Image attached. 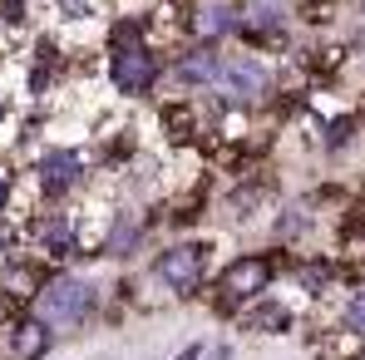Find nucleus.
Segmentation results:
<instances>
[{"label":"nucleus","instance_id":"nucleus-1","mask_svg":"<svg viewBox=\"0 0 365 360\" xmlns=\"http://www.w3.org/2000/svg\"><path fill=\"white\" fill-rule=\"evenodd\" d=\"M104 74H109V84H114L119 94H128V99H143V94L158 84L163 64H158V50H153L143 20H119V25L109 30Z\"/></svg>","mask_w":365,"mask_h":360},{"label":"nucleus","instance_id":"nucleus-2","mask_svg":"<svg viewBox=\"0 0 365 360\" xmlns=\"http://www.w3.org/2000/svg\"><path fill=\"white\" fill-rule=\"evenodd\" d=\"M35 316L60 336V331H84L94 316H99V306H104V292L89 282V277H79V272H50L40 287H35Z\"/></svg>","mask_w":365,"mask_h":360},{"label":"nucleus","instance_id":"nucleus-3","mask_svg":"<svg viewBox=\"0 0 365 360\" xmlns=\"http://www.w3.org/2000/svg\"><path fill=\"white\" fill-rule=\"evenodd\" d=\"M272 60L257 55V50H222V69H217V84L207 94V104H217V114H232V109H257L262 99H272Z\"/></svg>","mask_w":365,"mask_h":360},{"label":"nucleus","instance_id":"nucleus-4","mask_svg":"<svg viewBox=\"0 0 365 360\" xmlns=\"http://www.w3.org/2000/svg\"><path fill=\"white\" fill-rule=\"evenodd\" d=\"M148 277L168 292V297H197L202 282H207V242L197 237H182V242H168L153 262H148Z\"/></svg>","mask_w":365,"mask_h":360},{"label":"nucleus","instance_id":"nucleus-5","mask_svg":"<svg viewBox=\"0 0 365 360\" xmlns=\"http://www.w3.org/2000/svg\"><path fill=\"white\" fill-rule=\"evenodd\" d=\"M272 277H277L272 257H257V252H252V257L227 262V267L217 272V282H212V311H222V316H237V311H247L257 297H267Z\"/></svg>","mask_w":365,"mask_h":360},{"label":"nucleus","instance_id":"nucleus-6","mask_svg":"<svg viewBox=\"0 0 365 360\" xmlns=\"http://www.w3.org/2000/svg\"><path fill=\"white\" fill-rule=\"evenodd\" d=\"M89 178V153L79 143H50L35 158V187L45 202H74Z\"/></svg>","mask_w":365,"mask_h":360},{"label":"nucleus","instance_id":"nucleus-7","mask_svg":"<svg viewBox=\"0 0 365 360\" xmlns=\"http://www.w3.org/2000/svg\"><path fill=\"white\" fill-rule=\"evenodd\" d=\"M217 69H222V45H207V40H192L187 50H178V55L168 60L173 84L187 89V94H212Z\"/></svg>","mask_w":365,"mask_h":360},{"label":"nucleus","instance_id":"nucleus-8","mask_svg":"<svg viewBox=\"0 0 365 360\" xmlns=\"http://www.w3.org/2000/svg\"><path fill=\"white\" fill-rule=\"evenodd\" d=\"M50 351H55V331L30 311H20L10 326H5V356L10 360H50Z\"/></svg>","mask_w":365,"mask_h":360},{"label":"nucleus","instance_id":"nucleus-9","mask_svg":"<svg viewBox=\"0 0 365 360\" xmlns=\"http://www.w3.org/2000/svg\"><path fill=\"white\" fill-rule=\"evenodd\" d=\"M336 331L351 336L356 346H365V287H351V292H346L341 311H336Z\"/></svg>","mask_w":365,"mask_h":360},{"label":"nucleus","instance_id":"nucleus-10","mask_svg":"<svg viewBox=\"0 0 365 360\" xmlns=\"http://www.w3.org/2000/svg\"><path fill=\"white\" fill-rule=\"evenodd\" d=\"M148 5H153V0H114V10H123L128 20H138V15H148Z\"/></svg>","mask_w":365,"mask_h":360},{"label":"nucleus","instance_id":"nucleus-11","mask_svg":"<svg viewBox=\"0 0 365 360\" xmlns=\"http://www.w3.org/2000/svg\"><path fill=\"white\" fill-rule=\"evenodd\" d=\"M351 360H365V346H356V356H351Z\"/></svg>","mask_w":365,"mask_h":360}]
</instances>
